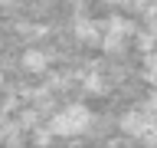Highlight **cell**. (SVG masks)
<instances>
[{"label": "cell", "mask_w": 157, "mask_h": 148, "mask_svg": "<svg viewBox=\"0 0 157 148\" xmlns=\"http://www.w3.org/2000/svg\"><path fill=\"white\" fill-rule=\"evenodd\" d=\"M92 109L82 105V102H69L49 118V135H59V138H78L82 132H88L92 125Z\"/></svg>", "instance_id": "6da1fadb"}, {"label": "cell", "mask_w": 157, "mask_h": 148, "mask_svg": "<svg viewBox=\"0 0 157 148\" xmlns=\"http://www.w3.org/2000/svg\"><path fill=\"white\" fill-rule=\"evenodd\" d=\"M121 132L131 135L134 142H157V112L154 109H134L121 115Z\"/></svg>", "instance_id": "7a4b0ae2"}, {"label": "cell", "mask_w": 157, "mask_h": 148, "mask_svg": "<svg viewBox=\"0 0 157 148\" xmlns=\"http://www.w3.org/2000/svg\"><path fill=\"white\" fill-rule=\"evenodd\" d=\"M23 66L29 72H43L46 69V53H39V49H26L23 53Z\"/></svg>", "instance_id": "3957f363"}, {"label": "cell", "mask_w": 157, "mask_h": 148, "mask_svg": "<svg viewBox=\"0 0 157 148\" xmlns=\"http://www.w3.org/2000/svg\"><path fill=\"white\" fill-rule=\"evenodd\" d=\"M151 36H154V43H157V20H154V27H151Z\"/></svg>", "instance_id": "277c9868"}]
</instances>
